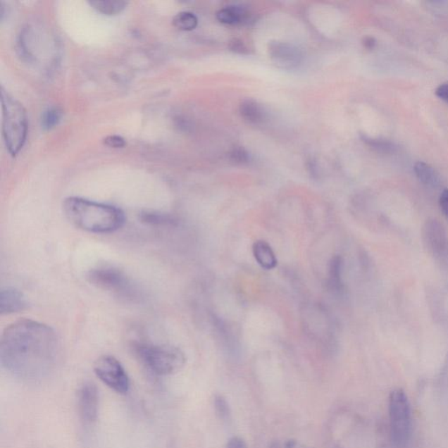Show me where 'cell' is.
<instances>
[{
  "mask_svg": "<svg viewBox=\"0 0 448 448\" xmlns=\"http://www.w3.org/2000/svg\"><path fill=\"white\" fill-rule=\"evenodd\" d=\"M250 14L244 7L237 6H227L219 10L216 13V18L220 23L229 25H235L245 23L249 20Z\"/></svg>",
  "mask_w": 448,
  "mask_h": 448,
  "instance_id": "4fadbf2b",
  "label": "cell"
},
{
  "mask_svg": "<svg viewBox=\"0 0 448 448\" xmlns=\"http://www.w3.org/2000/svg\"><path fill=\"white\" fill-rule=\"evenodd\" d=\"M334 448H342V447L340 446H335Z\"/></svg>",
  "mask_w": 448,
  "mask_h": 448,
  "instance_id": "1f68e13d",
  "label": "cell"
},
{
  "mask_svg": "<svg viewBox=\"0 0 448 448\" xmlns=\"http://www.w3.org/2000/svg\"><path fill=\"white\" fill-rule=\"evenodd\" d=\"M388 411L392 442L396 448H406L413 433V417L409 397L403 389L390 393Z\"/></svg>",
  "mask_w": 448,
  "mask_h": 448,
  "instance_id": "8992f818",
  "label": "cell"
},
{
  "mask_svg": "<svg viewBox=\"0 0 448 448\" xmlns=\"http://www.w3.org/2000/svg\"><path fill=\"white\" fill-rule=\"evenodd\" d=\"M89 5L99 11V13L106 14V15H116L120 13L127 6L128 3L125 1H92Z\"/></svg>",
  "mask_w": 448,
  "mask_h": 448,
  "instance_id": "ac0fdd59",
  "label": "cell"
},
{
  "mask_svg": "<svg viewBox=\"0 0 448 448\" xmlns=\"http://www.w3.org/2000/svg\"><path fill=\"white\" fill-rule=\"evenodd\" d=\"M63 111L58 106L46 108L42 115V127L45 131L55 128L63 118Z\"/></svg>",
  "mask_w": 448,
  "mask_h": 448,
  "instance_id": "d6986e66",
  "label": "cell"
},
{
  "mask_svg": "<svg viewBox=\"0 0 448 448\" xmlns=\"http://www.w3.org/2000/svg\"><path fill=\"white\" fill-rule=\"evenodd\" d=\"M422 238L430 255L440 266L448 269V235L443 224L435 218L426 220Z\"/></svg>",
  "mask_w": 448,
  "mask_h": 448,
  "instance_id": "9c48e42d",
  "label": "cell"
},
{
  "mask_svg": "<svg viewBox=\"0 0 448 448\" xmlns=\"http://www.w3.org/2000/svg\"><path fill=\"white\" fill-rule=\"evenodd\" d=\"M269 448H310L305 444L298 442L295 440H289L287 442L281 443L280 442H273L270 443Z\"/></svg>",
  "mask_w": 448,
  "mask_h": 448,
  "instance_id": "d4e9b609",
  "label": "cell"
},
{
  "mask_svg": "<svg viewBox=\"0 0 448 448\" xmlns=\"http://www.w3.org/2000/svg\"><path fill=\"white\" fill-rule=\"evenodd\" d=\"M226 448H248V446L242 437L234 436L228 440Z\"/></svg>",
  "mask_w": 448,
  "mask_h": 448,
  "instance_id": "4316f807",
  "label": "cell"
},
{
  "mask_svg": "<svg viewBox=\"0 0 448 448\" xmlns=\"http://www.w3.org/2000/svg\"><path fill=\"white\" fill-rule=\"evenodd\" d=\"M140 221L151 226H175L177 220L173 216L156 211H144L139 215Z\"/></svg>",
  "mask_w": 448,
  "mask_h": 448,
  "instance_id": "2e32d148",
  "label": "cell"
},
{
  "mask_svg": "<svg viewBox=\"0 0 448 448\" xmlns=\"http://www.w3.org/2000/svg\"><path fill=\"white\" fill-rule=\"evenodd\" d=\"M214 408L219 420L228 422L231 420V409L225 397L216 394L214 397Z\"/></svg>",
  "mask_w": 448,
  "mask_h": 448,
  "instance_id": "44dd1931",
  "label": "cell"
},
{
  "mask_svg": "<svg viewBox=\"0 0 448 448\" xmlns=\"http://www.w3.org/2000/svg\"><path fill=\"white\" fill-rule=\"evenodd\" d=\"M436 95L439 97L440 99L448 103V84L440 85L436 89Z\"/></svg>",
  "mask_w": 448,
  "mask_h": 448,
  "instance_id": "f546056e",
  "label": "cell"
},
{
  "mask_svg": "<svg viewBox=\"0 0 448 448\" xmlns=\"http://www.w3.org/2000/svg\"><path fill=\"white\" fill-rule=\"evenodd\" d=\"M414 173L423 184L426 186L436 187L440 185V180L438 173L431 166L425 162H418L414 166Z\"/></svg>",
  "mask_w": 448,
  "mask_h": 448,
  "instance_id": "9a60e30c",
  "label": "cell"
},
{
  "mask_svg": "<svg viewBox=\"0 0 448 448\" xmlns=\"http://www.w3.org/2000/svg\"><path fill=\"white\" fill-rule=\"evenodd\" d=\"M440 207L442 209L443 215L446 216L448 220V189L442 191V194L440 197Z\"/></svg>",
  "mask_w": 448,
  "mask_h": 448,
  "instance_id": "83f0119b",
  "label": "cell"
},
{
  "mask_svg": "<svg viewBox=\"0 0 448 448\" xmlns=\"http://www.w3.org/2000/svg\"><path fill=\"white\" fill-rule=\"evenodd\" d=\"M60 351L59 339L51 327L37 321H15L4 330L0 341V362L11 373L35 380L55 367Z\"/></svg>",
  "mask_w": 448,
  "mask_h": 448,
  "instance_id": "6da1fadb",
  "label": "cell"
},
{
  "mask_svg": "<svg viewBox=\"0 0 448 448\" xmlns=\"http://www.w3.org/2000/svg\"><path fill=\"white\" fill-rule=\"evenodd\" d=\"M17 51L21 59L46 73L55 70L59 63V42L48 28L39 24H27L20 29Z\"/></svg>",
  "mask_w": 448,
  "mask_h": 448,
  "instance_id": "3957f363",
  "label": "cell"
},
{
  "mask_svg": "<svg viewBox=\"0 0 448 448\" xmlns=\"http://www.w3.org/2000/svg\"><path fill=\"white\" fill-rule=\"evenodd\" d=\"M230 49L232 51L239 54H247V48L240 39H235L230 43Z\"/></svg>",
  "mask_w": 448,
  "mask_h": 448,
  "instance_id": "f1b7e54d",
  "label": "cell"
},
{
  "mask_svg": "<svg viewBox=\"0 0 448 448\" xmlns=\"http://www.w3.org/2000/svg\"><path fill=\"white\" fill-rule=\"evenodd\" d=\"M27 301L23 292L14 287H5L0 292V313L2 316L23 312Z\"/></svg>",
  "mask_w": 448,
  "mask_h": 448,
  "instance_id": "7c38bea8",
  "label": "cell"
},
{
  "mask_svg": "<svg viewBox=\"0 0 448 448\" xmlns=\"http://www.w3.org/2000/svg\"><path fill=\"white\" fill-rule=\"evenodd\" d=\"M364 45L368 49H373L375 46V41L372 38H366L364 39Z\"/></svg>",
  "mask_w": 448,
  "mask_h": 448,
  "instance_id": "4dcf8cb0",
  "label": "cell"
},
{
  "mask_svg": "<svg viewBox=\"0 0 448 448\" xmlns=\"http://www.w3.org/2000/svg\"><path fill=\"white\" fill-rule=\"evenodd\" d=\"M132 348L140 362L155 375H173L185 366L186 356L176 347L140 342Z\"/></svg>",
  "mask_w": 448,
  "mask_h": 448,
  "instance_id": "277c9868",
  "label": "cell"
},
{
  "mask_svg": "<svg viewBox=\"0 0 448 448\" xmlns=\"http://www.w3.org/2000/svg\"><path fill=\"white\" fill-rule=\"evenodd\" d=\"M269 55L281 68H292L301 64L303 55L297 46L287 42H275L269 45Z\"/></svg>",
  "mask_w": 448,
  "mask_h": 448,
  "instance_id": "8fae6325",
  "label": "cell"
},
{
  "mask_svg": "<svg viewBox=\"0 0 448 448\" xmlns=\"http://www.w3.org/2000/svg\"><path fill=\"white\" fill-rule=\"evenodd\" d=\"M78 413L85 423L95 422L99 413V392L93 382H85L78 390Z\"/></svg>",
  "mask_w": 448,
  "mask_h": 448,
  "instance_id": "30bf717a",
  "label": "cell"
},
{
  "mask_svg": "<svg viewBox=\"0 0 448 448\" xmlns=\"http://www.w3.org/2000/svg\"><path fill=\"white\" fill-rule=\"evenodd\" d=\"M94 372L97 378L112 391L125 395L130 390V378L125 368L116 357L106 355L100 356L94 364Z\"/></svg>",
  "mask_w": 448,
  "mask_h": 448,
  "instance_id": "ba28073f",
  "label": "cell"
},
{
  "mask_svg": "<svg viewBox=\"0 0 448 448\" xmlns=\"http://www.w3.org/2000/svg\"><path fill=\"white\" fill-rule=\"evenodd\" d=\"M104 143L107 147L113 148H123L125 147L126 142L124 138L118 135H109L104 139Z\"/></svg>",
  "mask_w": 448,
  "mask_h": 448,
  "instance_id": "484cf974",
  "label": "cell"
},
{
  "mask_svg": "<svg viewBox=\"0 0 448 448\" xmlns=\"http://www.w3.org/2000/svg\"><path fill=\"white\" fill-rule=\"evenodd\" d=\"M240 114L245 120L253 123V124H259L265 119V112H263L261 106L255 101L245 100L240 104Z\"/></svg>",
  "mask_w": 448,
  "mask_h": 448,
  "instance_id": "e0dca14e",
  "label": "cell"
},
{
  "mask_svg": "<svg viewBox=\"0 0 448 448\" xmlns=\"http://www.w3.org/2000/svg\"><path fill=\"white\" fill-rule=\"evenodd\" d=\"M4 142L12 155L19 154L26 142L27 118L23 104L1 88Z\"/></svg>",
  "mask_w": 448,
  "mask_h": 448,
  "instance_id": "5b68a950",
  "label": "cell"
},
{
  "mask_svg": "<svg viewBox=\"0 0 448 448\" xmlns=\"http://www.w3.org/2000/svg\"><path fill=\"white\" fill-rule=\"evenodd\" d=\"M230 161L235 162V163L244 164L250 160V155H249L247 151L244 150V148L237 147L230 151Z\"/></svg>",
  "mask_w": 448,
  "mask_h": 448,
  "instance_id": "cb8c5ba5",
  "label": "cell"
},
{
  "mask_svg": "<svg viewBox=\"0 0 448 448\" xmlns=\"http://www.w3.org/2000/svg\"><path fill=\"white\" fill-rule=\"evenodd\" d=\"M63 209L70 223L89 233H113L121 229L125 223L122 209L85 198L71 197L65 199Z\"/></svg>",
  "mask_w": 448,
  "mask_h": 448,
  "instance_id": "7a4b0ae2",
  "label": "cell"
},
{
  "mask_svg": "<svg viewBox=\"0 0 448 448\" xmlns=\"http://www.w3.org/2000/svg\"><path fill=\"white\" fill-rule=\"evenodd\" d=\"M255 259L263 268L272 270L277 266L275 254L270 245L266 242L258 241L253 247Z\"/></svg>",
  "mask_w": 448,
  "mask_h": 448,
  "instance_id": "5bb4252c",
  "label": "cell"
},
{
  "mask_svg": "<svg viewBox=\"0 0 448 448\" xmlns=\"http://www.w3.org/2000/svg\"><path fill=\"white\" fill-rule=\"evenodd\" d=\"M363 140L368 146L379 151H382V153H389V151H392L394 149L393 144L388 142V141L368 138H363Z\"/></svg>",
  "mask_w": 448,
  "mask_h": 448,
  "instance_id": "603a6c76",
  "label": "cell"
},
{
  "mask_svg": "<svg viewBox=\"0 0 448 448\" xmlns=\"http://www.w3.org/2000/svg\"><path fill=\"white\" fill-rule=\"evenodd\" d=\"M342 266L341 258H335L331 263L330 267V285L335 290L340 292L342 290Z\"/></svg>",
  "mask_w": 448,
  "mask_h": 448,
  "instance_id": "7402d4cb",
  "label": "cell"
},
{
  "mask_svg": "<svg viewBox=\"0 0 448 448\" xmlns=\"http://www.w3.org/2000/svg\"><path fill=\"white\" fill-rule=\"evenodd\" d=\"M87 279L96 287L112 292L119 298L133 301L138 297L135 285L124 272L116 267H97L89 270Z\"/></svg>",
  "mask_w": 448,
  "mask_h": 448,
  "instance_id": "52a82bcc",
  "label": "cell"
},
{
  "mask_svg": "<svg viewBox=\"0 0 448 448\" xmlns=\"http://www.w3.org/2000/svg\"><path fill=\"white\" fill-rule=\"evenodd\" d=\"M173 24L180 30L191 31L197 27L198 19L192 13L180 12L173 18Z\"/></svg>",
  "mask_w": 448,
  "mask_h": 448,
  "instance_id": "ffe728a7",
  "label": "cell"
}]
</instances>
